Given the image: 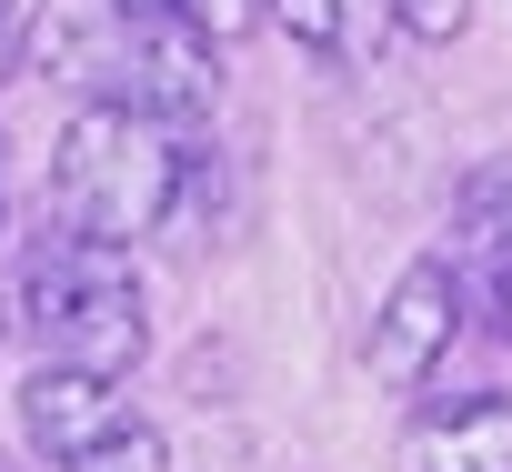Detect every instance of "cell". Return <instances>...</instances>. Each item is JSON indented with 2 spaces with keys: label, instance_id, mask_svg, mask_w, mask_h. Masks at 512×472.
<instances>
[{
  "label": "cell",
  "instance_id": "ba28073f",
  "mask_svg": "<svg viewBox=\"0 0 512 472\" xmlns=\"http://www.w3.org/2000/svg\"><path fill=\"white\" fill-rule=\"evenodd\" d=\"M211 91H221V61H211V41H201L181 11H151L131 101H141V111H161V121H201V111H211Z\"/></svg>",
  "mask_w": 512,
  "mask_h": 472
},
{
  "label": "cell",
  "instance_id": "3957f363",
  "mask_svg": "<svg viewBox=\"0 0 512 472\" xmlns=\"http://www.w3.org/2000/svg\"><path fill=\"white\" fill-rule=\"evenodd\" d=\"M141 31H151V11H131V0H51L41 11V71L91 91V101H131Z\"/></svg>",
  "mask_w": 512,
  "mask_h": 472
},
{
  "label": "cell",
  "instance_id": "4fadbf2b",
  "mask_svg": "<svg viewBox=\"0 0 512 472\" xmlns=\"http://www.w3.org/2000/svg\"><path fill=\"white\" fill-rule=\"evenodd\" d=\"M131 11H181V0H131Z\"/></svg>",
  "mask_w": 512,
  "mask_h": 472
},
{
  "label": "cell",
  "instance_id": "8992f818",
  "mask_svg": "<svg viewBox=\"0 0 512 472\" xmlns=\"http://www.w3.org/2000/svg\"><path fill=\"white\" fill-rule=\"evenodd\" d=\"M452 272L462 302L482 312V332L512 342V171H472L452 201Z\"/></svg>",
  "mask_w": 512,
  "mask_h": 472
},
{
  "label": "cell",
  "instance_id": "30bf717a",
  "mask_svg": "<svg viewBox=\"0 0 512 472\" xmlns=\"http://www.w3.org/2000/svg\"><path fill=\"white\" fill-rule=\"evenodd\" d=\"M181 21H191L211 51H231L241 31H262V21H272V0H181Z\"/></svg>",
  "mask_w": 512,
  "mask_h": 472
},
{
  "label": "cell",
  "instance_id": "7c38bea8",
  "mask_svg": "<svg viewBox=\"0 0 512 472\" xmlns=\"http://www.w3.org/2000/svg\"><path fill=\"white\" fill-rule=\"evenodd\" d=\"M21 61V0H0V71Z\"/></svg>",
  "mask_w": 512,
  "mask_h": 472
},
{
  "label": "cell",
  "instance_id": "8fae6325",
  "mask_svg": "<svg viewBox=\"0 0 512 472\" xmlns=\"http://www.w3.org/2000/svg\"><path fill=\"white\" fill-rule=\"evenodd\" d=\"M462 21H472V0H402V31H412V41H432V51H442V41H462Z\"/></svg>",
  "mask_w": 512,
  "mask_h": 472
},
{
  "label": "cell",
  "instance_id": "9c48e42d",
  "mask_svg": "<svg viewBox=\"0 0 512 472\" xmlns=\"http://www.w3.org/2000/svg\"><path fill=\"white\" fill-rule=\"evenodd\" d=\"M272 21L292 31V51L312 61H372L402 31V0H272Z\"/></svg>",
  "mask_w": 512,
  "mask_h": 472
},
{
  "label": "cell",
  "instance_id": "277c9868",
  "mask_svg": "<svg viewBox=\"0 0 512 472\" xmlns=\"http://www.w3.org/2000/svg\"><path fill=\"white\" fill-rule=\"evenodd\" d=\"M452 332H462V272H452V262H412V272L392 282L382 322H372V372L412 392V382H432V372H442Z\"/></svg>",
  "mask_w": 512,
  "mask_h": 472
},
{
  "label": "cell",
  "instance_id": "52a82bcc",
  "mask_svg": "<svg viewBox=\"0 0 512 472\" xmlns=\"http://www.w3.org/2000/svg\"><path fill=\"white\" fill-rule=\"evenodd\" d=\"M402 472H512V402L472 392V402L422 412L412 442H402Z\"/></svg>",
  "mask_w": 512,
  "mask_h": 472
},
{
  "label": "cell",
  "instance_id": "6da1fadb",
  "mask_svg": "<svg viewBox=\"0 0 512 472\" xmlns=\"http://www.w3.org/2000/svg\"><path fill=\"white\" fill-rule=\"evenodd\" d=\"M181 171H191L181 121H161L141 101H81L61 151H51V211H61V231H81V242L131 252L141 231L171 221Z\"/></svg>",
  "mask_w": 512,
  "mask_h": 472
},
{
  "label": "cell",
  "instance_id": "7a4b0ae2",
  "mask_svg": "<svg viewBox=\"0 0 512 472\" xmlns=\"http://www.w3.org/2000/svg\"><path fill=\"white\" fill-rule=\"evenodd\" d=\"M21 322H31L41 362H61V372H101V382H121V372L141 362V342H151L131 262H121L111 242L61 231V221L41 231L31 262H21Z\"/></svg>",
  "mask_w": 512,
  "mask_h": 472
},
{
  "label": "cell",
  "instance_id": "5b68a950",
  "mask_svg": "<svg viewBox=\"0 0 512 472\" xmlns=\"http://www.w3.org/2000/svg\"><path fill=\"white\" fill-rule=\"evenodd\" d=\"M121 422H131V402H121V382H101V372L41 362V372L21 382V432H31V452H41L51 472H81Z\"/></svg>",
  "mask_w": 512,
  "mask_h": 472
}]
</instances>
